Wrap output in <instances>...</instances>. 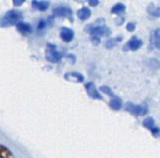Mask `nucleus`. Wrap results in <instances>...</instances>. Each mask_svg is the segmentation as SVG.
Segmentation results:
<instances>
[{"instance_id": "obj_10", "label": "nucleus", "mask_w": 160, "mask_h": 158, "mask_svg": "<svg viewBox=\"0 0 160 158\" xmlns=\"http://www.w3.org/2000/svg\"><path fill=\"white\" fill-rule=\"evenodd\" d=\"M53 14H54V16H57V17H72V12L70 8L61 6V7H58V8L54 9Z\"/></svg>"}, {"instance_id": "obj_11", "label": "nucleus", "mask_w": 160, "mask_h": 158, "mask_svg": "<svg viewBox=\"0 0 160 158\" xmlns=\"http://www.w3.org/2000/svg\"><path fill=\"white\" fill-rule=\"evenodd\" d=\"M16 29L18 30V32H20L23 35H28L33 31L31 25L26 22H19L16 25Z\"/></svg>"}, {"instance_id": "obj_14", "label": "nucleus", "mask_w": 160, "mask_h": 158, "mask_svg": "<svg viewBox=\"0 0 160 158\" xmlns=\"http://www.w3.org/2000/svg\"><path fill=\"white\" fill-rule=\"evenodd\" d=\"M0 158H14V154L8 147L0 144Z\"/></svg>"}, {"instance_id": "obj_20", "label": "nucleus", "mask_w": 160, "mask_h": 158, "mask_svg": "<svg viewBox=\"0 0 160 158\" xmlns=\"http://www.w3.org/2000/svg\"><path fill=\"white\" fill-rule=\"evenodd\" d=\"M47 27V21L46 20H41L38 24V29L42 30Z\"/></svg>"}, {"instance_id": "obj_12", "label": "nucleus", "mask_w": 160, "mask_h": 158, "mask_svg": "<svg viewBox=\"0 0 160 158\" xmlns=\"http://www.w3.org/2000/svg\"><path fill=\"white\" fill-rule=\"evenodd\" d=\"M92 15V11L87 8V7H84L82 9H80L78 12H77V17L80 19V20H82V21H86L88 20Z\"/></svg>"}, {"instance_id": "obj_8", "label": "nucleus", "mask_w": 160, "mask_h": 158, "mask_svg": "<svg viewBox=\"0 0 160 158\" xmlns=\"http://www.w3.org/2000/svg\"><path fill=\"white\" fill-rule=\"evenodd\" d=\"M64 78H65V80L69 82H72V83H82L84 81V75L76 72H66L64 74Z\"/></svg>"}, {"instance_id": "obj_18", "label": "nucleus", "mask_w": 160, "mask_h": 158, "mask_svg": "<svg viewBox=\"0 0 160 158\" xmlns=\"http://www.w3.org/2000/svg\"><path fill=\"white\" fill-rule=\"evenodd\" d=\"M142 124H143V126H144L145 128L151 130L152 127H154V120H153V118H152V117H148V118H146V119L143 121Z\"/></svg>"}, {"instance_id": "obj_5", "label": "nucleus", "mask_w": 160, "mask_h": 158, "mask_svg": "<svg viewBox=\"0 0 160 158\" xmlns=\"http://www.w3.org/2000/svg\"><path fill=\"white\" fill-rule=\"evenodd\" d=\"M142 44H143V42L140 39H138L137 36H133L129 40V42L123 46L122 50L123 51H129V50L130 51H137L142 46Z\"/></svg>"}, {"instance_id": "obj_19", "label": "nucleus", "mask_w": 160, "mask_h": 158, "mask_svg": "<svg viewBox=\"0 0 160 158\" xmlns=\"http://www.w3.org/2000/svg\"><path fill=\"white\" fill-rule=\"evenodd\" d=\"M100 91H101V92H103V93H105L107 95H109L111 97H114L115 96L114 93H113V91H112V90L109 87H108V86H102V87H100Z\"/></svg>"}, {"instance_id": "obj_21", "label": "nucleus", "mask_w": 160, "mask_h": 158, "mask_svg": "<svg viewBox=\"0 0 160 158\" xmlns=\"http://www.w3.org/2000/svg\"><path fill=\"white\" fill-rule=\"evenodd\" d=\"M135 29H136V25L134 23H128L126 25V30L127 31L133 32V31H135Z\"/></svg>"}, {"instance_id": "obj_24", "label": "nucleus", "mask_w": 160, "mask_h": 158, "mask_svg": "<svg viewBox=\"0 0 160 158\" xmlns=\"http://www.w3.org/2000/svg\"><path fill=\"white\" fill-rule=\"evenodd\" d=\"M150 131L152 132V134L154 136H158L159 134H160V129L157 128V127H152Z\"/></svg>"}, {"instance_id": "obj_1", "label": "nucleus", "mask_w": 160, "mask_h": 158, "mask_svg": "<svg viewBox=\"0 0 160 158\" xmlns=\"http://www.w3.org/2000/svg\"><path fill=\"white\" fill-rule=\"evenodd\" d=\"M23 18L22 12L18 10H11L0 18V27H9L16 26Z\"/></svg>"}, {"instance_id": "obj_3", "label": "nucleus", "mask_w": 160, "mask_h": 158, "mask_svg": "<svg viewBox=\"0 0 160 158\" xmlns=\"http://www.w3.org/2000/svg\"><path fill=\"white\" fill-rule=\"evenodd\" d=\"M63 57V54L61 51L58 50V47L54 44L48 43L46 45L45 51V58L51 63H58Z\"/></svg>"}, {"instance_id": "obj_6", "label": "nucleus", "mask_w": 160, "mask_h": 158, "mask_svg": "<svg viewBox=\"0 0 160 158\" xmlns=\"http://www.w3.org/2000/svg\"><path fill=\"white\" fill-rule=\"evenodd\" d=\"M153 48H157L158 50H160V28L152 30L151 33L149 50H152Z\"/></svg>"}, {"instance_id": "obj_13", "label": "nucleus", "mask_w": 160, "mask_h": 158, "mask_svg": "<svg viewBox=\"0 0 160 158\" xmlns=\"http://www.w3.org/2000/svg\"><path fill=\"white\" fill-rule=\"evenodd\" d=\"M50 6L49 1H32V7L40 12L46 11Z\"/></svg>"}, {"instance_id": "obj_7", "label": "nucleus", "mask_w": 160, "mask_h": 158, "mask_svg": "<svg viewBox=\"0 0 160 158\" xmlns=\"http://www.w3.org/2000/svg\"><path fill=\"white\" fill-rule=\"evenodd\" d=\"M85 89L89 94V96L94 100H103V96L100 94V92L97 91L95 85L93 82H89L85 85Z\"/></svg>"}, {"instance_id": "obj_17", "label": "nucleus", "mask_w": 160, "mask_h": 158, "mask_svg": "<svg viewBox=\"0 0 160 158\" xmlns=\"http://www.w3.org/2000/svg\"><path fill=\"white\" fill-rule=\"evenodd\" d=\"M122 40V36H119V37H117L116 39H110V40H108V41L107 42L106 47H107L108 49H111V48H113V47L117 44V42H120Z\"/></svg>"}, {"instance_id": "obj_15", "label": "nucleus", "mask_w": 160, "mask_h": 158, "mask_svg": "<svg viewBox=\"0 0 160 158\" xmlns=\"http://www.w3.org/2000/svg\"><path fill=\"white\" fill-rule=\"evenodd\" d=\"M122 106V101L121 98L114 96L109 102V107L113 110H120Z\"/></svg>"}, {"instance_id": "obj_9", "label": "nucleus", "mask_w": 160, "mask_h": 158, "mask_svg": "<svg viewBox=\"0 0 160 158\" xmlns=\"http://www.w3.org/2000/svg\"><path fill=\"white\" fill-rule=\"evenodd\" d=\"M59 37L64 42H71L74 38V32L72 28L69 27H61L59 32Z\"/></svg>"}, {"instance_id": "obj_4", "label": "nucleus", "mask_w": 160, "mask_h": 158, "mask_svg": "<svg viewBox=\"0 0 160 158\" xmlns=\"http://www.w3.org/2000/svg\"><path fill=\"white\" fill-rule=\"evenodd\" d=\"M124 109L135 116H144L148 113L149 109L147 106H138L131 102H127L124 106Z\"/></svg>"}, {"instance_id": "obj_22", "label": "nucleus", "mask_w": 160, "mask_h": 158, "mask_svg": "<svg viewBox=\"0 0 160 158\" xmlns=\"http://www.w3.org/2000/svg\"><path fill=\"white\" fill-rule=\"evenodd\" d=\"M91 41H92V42L94 45H98V44L101 42L100 38H98V37H96V36H91Z\"/></svg>"}, {"instance_id": "obj_25", "label": "nucleus", "mask_w": 160, "mask_h": 158, "mask_svg": "<svg viewBox=\"0 0 160 158\" xmlns=\"http://www.w3.org/2000/svg\"><path fill=\"white\" fill-rule=\"evenodd\" d=\"M155 10V7H154V5L152 4V3H151L148 7H147V12L151 15L152 13V12Z\"/></svg>"}, {"instance_id": "obj_27", "label": "nucleus", "mask_w": 160, "mask_h": 158, "mask_svg": "<svg viewBox=\"0 0 160 158\" xmlns=\"http://www.w3.org/2000/svg\"><path fill=\"white\" fill-rule=\"evenodd\" d=\"M25 3V0H14L13 1V5L15 7H19L21 5H23Z\"/></svg>"}, {"instance_id": "obj_16", "label": "nucleus", "mask_w": 160, "mask_h": 158, "mask_svg": "<svg viewBox=\"0 0 160 158\" xmlns=\"http://www.w3.org/2000/svg\"><path fill=\"white\" fill-rule=\"evenodd\" d=\"M125 10H126L125 5H123L122 3H117L116 5H114L112 7L111 13L112 14H118V15H120V14L123 13L125 12Z\"/></svg>"}, {"instance_id": "obj_28", "label": "nucleus", "mask_w": 160, "mask_h": 158, "mask_svg": "<svg viewBox=\"0 0 160 158\" xmlns=\"http://www.w3.org/2000/svg\"><path fill=\"white\" fill-rule=\"evenodd\" d=\"M89 4L92 7H96L99 4V1L98 0H91V1H89Z\"/></svg>"}, {"instance_id": "obj_26", "label": "nucleus", "mask_w": 160, "mask_h": 158, "mask_svg": "<svg viewBox=\"0 0 160 158\" xmlns=\"http://www.w3.org/2000/svg\"><path fill=\"white\" fill-rule=\"evenodd\" d=\"M123 22H124V17H123V16H119V17H118V19L116 20V24H117V26H121V25H122V24H123Z\"/></svg>"}, {"instance_id": "obj_23", "label": "nucleus", "mask_w": 160, "mask_h": 158, "mask_svg": "<svg viewBox=\"0 0 160 158\" xmlns=\"http://www.w3.org/2000/svg\"><path fill=\"white\" fill-rule=\"evenodd\" d=\"M151 16H152L154 18H159L160 17V7L155 8V10L152 12V13L151 14Z\"/></svg>"}, {"instance_id": "obj_2", "label": "nucleus", "mask_w": 160, "mask_h": 158, "mask_svg": "<svg viewBox=\"0 0 160 158\" xmlns=\"http://www.w3.org/2000/svg\"><path fill=\"white\" fill-rule=\"evenodd\" d=\"M87 31L91 34V36H96L100 38L101 36L108 37L111 34L110 28L105 26V20L99 19L95 23L90 25L87 27Z\"/></svg>"}]
</instances>
